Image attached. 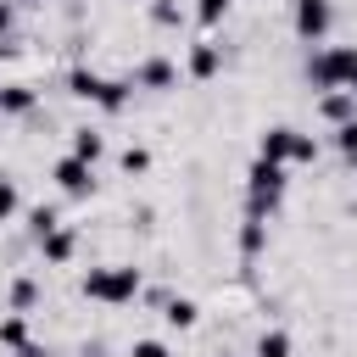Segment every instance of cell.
Returning <instances> with one entry per match:
<instances>
[{
	"instance_id": "21",
	"label": "cell",
	"mask_w": 357,
	"mask_h": 357,
	"mask_svg": "<svg viewBox=\"0 0 357 357\" xmlns=\"http://www.w3.org/2000/svg\"><path fill=\"white\" fill-rule=\"evenodd\" d=\"M17 206H22V195H17V184L0 173V223H11V218H17Z\"/></svg>"
},
{
	"instance_id": "24",
	"label": "cell",
	"mask_w": 357,
	"mask_h": 357,
	"mask_svg": "<svg viewBox=\"0 0 357 357\" xmlns=\"http://www.w3.org/2000/svg\"><path fill=\"white\" fill-rule=\"evenodd\" d=\"M145 167H151V156H145L139 145H128V151H123V173H145Z\"/></svg>"
},
{
	"instance_id": "10",
	"label": "cell",
	"mask_w": 357,
	"mask_h": 357,
	"mask_svg": "<svg viewBox=\"0 0 357 357\" xmlns=\"http://www.w3.org/2000/svg\"><path fill=\"white\" fill-rule=\"evenodd\" d=\"M33 106H39L33 84H6V89H0V117H28Z\"/></svg>"
},
{
	"instance_id": "16",
	"label": "cell",
	"mask_w": 357,
	"mask_h": 357,
	"mask_svg": "<svg viewBox=\"0 0 357 357\" xmlns=\"http://www.w3.org/2000/svg\"><path fill=\"white\" fill-rule=\"evenodd\" d=\"M257 357H290V335H284V329H262Z\"/></svg>"
},
{
	"instance_id": "14",
	"label": "cell",
	"mask_w": 357,
	"mask_h": 357,
	"mask_svg": "<svg viewBox=\"0 0 357 357\" xmlns=\"http://www.w3.org/2000/svg\"><path fill=\"white\" fill-rule=\"evenodd\" d=\"M0 346H11V351H22V346H28V312L0 318Z\"/></svg>"
},
{
	"instance_id": "6",
	"label": "cell",
	"mask_w": 357,
	"mask_h": 357,
	"mask_svg": "<svg viewBox=\"0 0 357 357\" xmlns=\"http://www.w3.org/2000/svg\"><path fill=\"white\" fill-rule=\"evenodd\" d=\"M50 178H56V190H61V195L84 201V195L95 190V162H84V156H73V151H67V156L50 167Z\"/></svg>"
},
{
	"instance_id": "27",
	"label": "cell",
	"mask_w": 357,
	"mask_h": 357,
	"mask_svg": "<svg viewBox=\"0 0 357 357\" xmlns=\"http://www.w3.org/2000/svg\"><path fill=\"white\" fill-rule=\"evenodd\" d=\"M17 357H45V351H39V346H22V351H17Z\"/></svg>"
},
{
	"instance_id": "29",
	"label": "cell",
	"mask_w": 357,
	"mask_h": 357,
	"mask_svg": "<svg viewBox=\"0 0 357 357\" xmlns=\"http://www.w3.org/2000/svg\"><path fill=\"white\" fill-rule=\"evenodd\" d=\"M84 357H95V351H84Z\"/></svg>"
},
{
	"instance_id": "18",
	"label": "cell",
	"mask_w": 357,
	"mask_h": 357,
	"mask_svg": "<svg viewBox=\"0 0 357 357\" xmlns=\"http://www.w3.org/2000/svg\"><path fill=\"white\" fill-rule=\"evenodd\" d=\"M335 151H340V156H346V162H351V167H357V117H351V123H340V128H335Z\"/></svg>"
},
{
	"instance_id": "3",
	"label": "cell",
	"mask_w": 357,
	"mask_h": 357,
	"mask_svg": "<svg viewBox=\"0 0 357 357\" xmlns=\"http://www.w3.org/2000/svg\"><path fill=\"white\" fill-rule=\"evenodd\" d=\"M257 156H268V162H312L318 156V139L312 134H301V128H284V123H273V128H262V139H257Z\"/></svg>"
},
{
	"instance_id": "7",
	"label": "cell",
	"mask_w": 357,
	"mask_h": 357,
	"mask_svg": "<svg viewBox=\"0 0 357 357\" xmlns=\"http://www.w3.org/2000/svg\"><path fill=\"white\" fill-rule=\"evenodd\" d=\"M173 84H178V67L167 56H151L134 67V89H173Z\"/></svg>"
},
{
	"instance_id": "8",
	"label": "cell",
	"mask_w": 357,
	"mask_h": 357,
	"mask_svg": "<svg viewBox=\"0 0 357 357\" xmlns=\"http://www.w3.org/2000/svg\"><path fill=\"white\" fill-rule=\"evenodd\" d=\"M39 251H45V262H50V268H67V262H73V251H78V234H73L67 223H56L50 234H39Z\"/></svg>"
},
{
	"instance_id": "23",
	"label": "cell",
	"mask_w": 357,
	"mask_h": 357,
	"mask_svg": "<svg viewBox=\"0 0 357 357\" xmlns=\"http://www.w3.org/2000/svg\"><path fill=\"white\" fill-rule=\"evenodd\" d=\"M223 11H229V0H201V6H195V17H201L206 28H212V22H223Z\"/></svg>"
},
{
	"instance_id": "26",
	"label": "cell",
	"mask_w": 357,
	"mask_h": 357,
	"mask_svg": "<svg viewBox=\"0 0 357 357\" xmlns=\"http://www.w3.org/2000/svg\"><path fill=\"white\" fill-rule=\"evenodd\" d=\"M11 22H17V11H11V0H0V39L11 33Z\"/></svg>"
},
{
	"instance_id": "20",
	"label": "cell",
	"mask_w": 357,
	"mask_h": 357,
	"mask_svg": "<svg viewBox=\"0 0 357 357\" xmlns=\"http://www.w3.org/2000/svg\"><path fill=\"white\" fill-rule=\"evenodd\" d=\"M33 301H39V284H33V279H17V284H11V312H28Z\"/></svg>"
},
{
	"instance_id": "1",
	"label": "cell",
	"mask_w": 357,
	"mask_h": 357,
	"mask_svg": "<svg viewBox=\"0 0 357 357\" xmlns=\"http://www.w3.org/2000/svg\"><path fill=\"white\" fill-rule=\"evenodd\" d=\"M279 201H284V162L257 156L245 173V218H268V212H279Z\"/></svg>"
},
{
	"instance_id": "19",
	"label": "cell",
	"mask_w": 357,
	"mask_h": 357,
	"mask_svg": "<svg viewBox=\"0 0 357 357\" xmlns=\"http://www.w3.org/2000/svg\"><path fill=\"white\" fill-rule=\"evenodd\" d=\"M67 84H73V95H78V100H95V95H100V73H84V67H78Z\"/></svg>"
},
{
	"instance_id": "4",
	"label": "cell",
	"mask_w": 357,
	"mask_h": 357,
	"mask_svg": "<svg viewBox=\"0 0 357 357\" xmlns=\"http://www.w3.org/2000/svg\"><path fill=\"white\" fill-rule=\"evenodd\" d=\"M307 78H312L318 89H351V78H357V45H329V50H318V56L307 61Z\"/></svg>"
},
{
	"instance_id": "2",
	"label": "cell",
	"mask_w": 357,
	"mask_h": 357,
	"mask_svg": "<svg viewBox=\"0 0 357 357\" xmlns=\"http://www.w3.org/2000/svg\"><path fill=\"white\" fill-rule=\"evenodd\" d=\"M84 296L100 301V307H128V301L139 296V268H128V262L89 268V273H84Z\"/></svg>"
},
{
	"instance_id": "25",
	"label": "cell",
	"mask_w": 357,
	"mask_h": 357,
	"mask_svg": "<svg viewBox=\"0 0 357 357\" xmlns=\"http://www.w3.org/2000/svg\"><path fill=\"white\" fill-rule=\"evenodd\" d=\"M128 357H173V351H167L162 340H134V346H128Z\"/></svg>"
},
{
	"instance_id": "12",
	"label": "cell",
	"mask_w": 357,
	"mask_h": 357,
	"mask_svg": "<svg viewBox=\"0 0 357 357\" xmlns=\"http://www.w3.org/2000/svg\"><path fill=\"white\" fill-rule=\"evenodd\" d=\"M128 89H134V78H100V95H95V106H100L106 117H117V112L128 106Z\"/></svg>"
},
{
	"instance_id": "15",
	"label": "cell",
	"mask_w": 357,
	"mask_h": 357,
	"mask_svg": "<svg viewBox=\"0 0 357 357\" xmlns=\"http://www.w3.org/2000/svg\"><path fill=\"white\" fill-rule=\"evenodd\" d=\"M106 151V139L95 134V128H73V156H84V162H95Z\"/></svg>"
},
{
	"instance_id": "28",
	"label": "cell",
	"mask_w": 357,
	"mask_h": 357,
	"mask_svg": "<svg viewBox=\"0 0 357 357\" xmlns=\"http://www.w3.org/2000/svg\"><path fill=\"white\" fill-rule=\"evenodd\" d=\"M351 95H357V78H351Z\"/></svg>"
},
{
	"instance_id": "9",
	"label": "cell",
	"mask_w": 357,
	"mask_h": 357,
	"mask_svg": "<svg viewBox=\"0 0 357 357\" xmlns=\"http://www.w3.org/2000/svg\"><path fill=\"white\" fill-rule=\"evenodd\" d=\"M318 112H324V123H351L357 117V95L351 89H324V100H318Z\"/></svg>"
},
{
	"instance_id": "11",
	"label": "cell",
	"mask_w": 357,
	"mask_h": 357,
	"mask_svg": "<svg viewBox=\"0 0 357 357\" xmlns=\"http://www.w3.org/2000/svg\"><path fill=\"white\" fill-rule=\"evenodd\" d=\"M218 67H223V50H218L212 39H201V45L190 50V78H201V84H206V78H218Z\"/></svg>"
},
{
	"instance_id": "17",
	"label": "cell",
	"mask_w": 357,
	"mask_h": 357,
	"mask_svg": "<svg viewBox=\"0 0 357 357\" xmlns=\"http://www.w3.org/2000/svg\"><path fill=\"white\" fill-rule=\"evenodd\" d=\"M262 240H268V234H262V218H245V223H240V251H245V257H257V251H262Z\"/></svg>"
},
{
	"instance_id": "22",
	"label": "cell",
	"mask_w": 357,
	"mask_h": 357,
	"mask_svg": "<svg viewBox=\"0 0 357 357\" xmlns=\"http://www.w3.org/2000/svg\"><path fill=\"white\" fill-rule=\"evenodd\" d=\"M56 223H61V218H56V206H33V212H28V229H33V240H39V234H50Z\"/></svg>"
},
{
	"instance_id": "30",
	"label": "cell",
	"mask_w": 357,
	"mask_h": 357,
	"mask_svg": "<svg viewBox=\"0 0 357 357\" xmlns=\"http://www.w3.org/2000/svg\"><path fill=\"white\" fill-rule=\"evenodd\" d=\"M33 6H45V0H33Z\"/></svg>"
},
{
	"instance_id": "5",
	"label": "cell",
	"mask_w": 357,
	"mask_h": 357,
	"mask_svg": "<svg viewBox=\"0 0 357 357\" xmlns=\"http://www.w3.org/2000/svg\"><path fill=\"white\" fill-rule=\"evenodd\" d=\"M290 28H296V39H307V45H324V33L335 28V6H329V0H296V11H290Z\"/></svg>"
},
{
	"instance_id": "13",
	"label": "cell",
	"mask_w": 357,
	"mask_h": 357,
	"mask_svg": "<svg viewBox=\"0 0 357 357\" xmlns=\"http://www.w3.org/2000/svg\"><path fill=\"white\" fill-rule=\"evenodd\" d=\"M162 318H167V329H190V324L201 318V307H195L190 296H167V301H162Z\"/></svg>"
}]
</instances>
